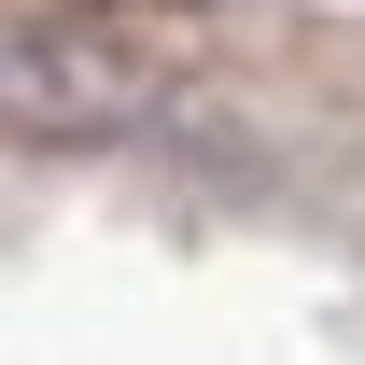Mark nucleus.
<instances>
[{"label": "nucleus", "mask_w": 365, "mask_h": 365, "mask_svg": "<svg viewBox=\"0 0 365 365\" xmlns=\"http://www.w3.org/2000/svg\"><path fill=\"white\" fill-rule=\"evenodd\" d=\"M169 98V56L98 0H0V127L14 140H127Z\"/></svg>", "instance_id": "nucleus-1"}]
</instances>
